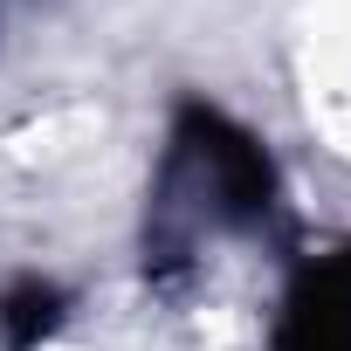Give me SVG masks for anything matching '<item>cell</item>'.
<instances>
[{
	"instance_id": "cell-1",
	"label": "cell",
	"mask_w": 351,
	"mask_h": 351,
	"mask_svg": "<svg viewBox=\"0 0 351 351\" xmlns=\"http://www.w3.org/2000/svg\"><path fill=\"white\" fill-rule=\"evenodd\" d=\"M282 200L269 145L207 97H186L165 131V165L145 207V276L172 282L207 234H255Z\"/></svg>"
},
{
	"instance_id": "cell-3",
	"label": "cell",
	"mask_w": 351,
	"mask_h": 351,
	"mask_svg": "<svg viewBox=\"0 0 351 351\" xmlns=\"http://www.w3.org/2000/svg\"><path fill=\"white\" fill-rule=\"evenodd\" d=\"M62 317H69V296L49 276H14L0 289V344L8 351H42L62 330Z\"/></svg>"
},
{
	"instance_id": "cell-2",
	"label": "cell",
	"mask_w": 351,
	"mask_h": 351,
	"mask_svg": "<svg viewBox=\"0 0 351 351\" xmlns=\"http://www.w3.org/2000/svg\"><path fill=\"white\" fill-rule=\"evenodd\" d=\"M269 351H351V234L289 276Z\"/></svg>"
}]
</instances>
